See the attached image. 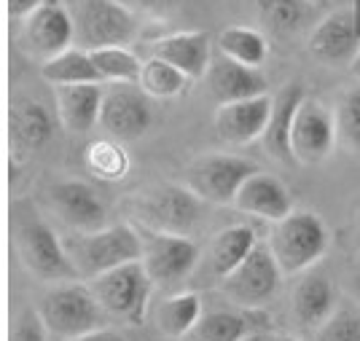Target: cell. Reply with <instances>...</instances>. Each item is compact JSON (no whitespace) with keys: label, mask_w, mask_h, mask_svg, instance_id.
I'll return each instance as SVG.
<instances>
[{"label":"cell","mask_w":360,"mask_h":341,"mask_svg":"<svg viewBox=\"0 0 360 341\" xmlns=\"http://www.w3.org/2000/svg\"><path fill=\"white\" fill-rule=\"evenodd\" d=\"M11 229H14L16 247L38 280L44 282H70L81 280L78 269L73 266L70 255L65 250V242L54 234V229L35 212L30 202H14L11 205Z\"/></svg>","instance_id":"1"},{"label":"cell","mask_w":360,"mask_h":341,"mask_svg":"<svg viewBox=\"0 0 360 341\" xmlns=\"http://www.w3.org/2000/svg\"><path fill=\"white\" fill-rule=\"evenodd\" d=\"M41 320L46 330L57 339L75 341L91 330L108 328V311L97 301L89 282L70 280L51 285L41 298Z\"/></svg>","instance_id":"2"},{"label":"cell","mask_w":360,"mask_h":341,"mask_svg":"<svg viewBox=\"0 0 360 341\" xmlns=\"http://www.w3.org/2000/svg\"><path fill=\"white\" fill-rule=\"evenodd\" d=\"M65 250L81 280H94L110 269L143 261V237L129 223H113L100 231L73 234L65 239Z\"/></svg>","instance_id":"3"},{"label":"cell","mask_w":360,"mask_h":341,"mask_svg":"<svg viewBox=\"0 0 360 341\" xmlns=\"http://www.w3.org/2000/svg\"><path fill=\"white\" fill-rule=\"evenodd\" d=\"M202 202L186 183H153L129 196V212L143 229L188 234L202 221Z\"/></svg>","instance_id":"4"},{"label":"cell","mask_w":360,"mask_h":341,"mask_svg":"<svg viewBox=\"0 0 360 341\" xmlns=\"http://www.w3.org/2000/svg\"><path fill=\"white\" fill-rule=\"evenodd\" d=\"M269 247L283 274H301L312 269L328 250V229L320 215L309 210H293L269 231Z\"/></svg>","instance_id":"5"},{"label":"cell","mask_w":360,"mask_h":341,"mask_svg":"<svg viewBox=\"0 0 360 341\" xmlns=\"http://www.w3.org/2000/svg\"><path fill=\"white\" fill-rule=\"evenodd\" d=\"M75 41L94 51L105 46H129L140 32V19L119 0H78L75 6Z\"/></svg>","instance_id":"6"},{"label":"cell","mask_w":360,"mask_h":341,"mask_svg":"<svg viewBox=\"0 0 360 341\" xmlns=\"http://www.w3.org/2000/svg\"><path fill=\"white\" fill-rule=\"evenodd\" d=\"M89 288L94 290L97 301L105 307L108 314L127 320L132 326H140L146 320L153 280L148 277L143 261H132V264L110 269L105 274L89 280Z\"/></svg>","instance_id":"7"},{"label":"cell","mask_w":360,"mask_h":341,"mask_svg":"<svg viewBox=\"0 0 360 341\" xmlns=\"http://www.w3.org/2000/svg\"><path fill=\"white\" fill-rule=\"evenodd\" d=\"M280 282H283V269L277 264L269 242H258L250 255L218 288L231 304L242 309H261L277 296Z\"/></svg>","instance_id":"8"},{"label":"cell","mask_w":360,"mask_h":341,"mask_svg":"<svg viewBox=\"0 0 360 341\" xmlns=\"http://www.w3.org/2000/svg\"><path fill=\"white\" fill-rule=\"evenodd\" d=\"M258 167L250 159L229 153H205L186 167V186L205 202L234 205L242 183L255 175Z\"/></svg>","instance_id":"9"},{"label":"cell","mask_w":360,"mask_h":341,"mask_svg":"<svg viewBox=\"0 0 360 341\" xmlns=\"http://www.w3.org/2000/svg\"><path fill=\"white\" fill-rule=\"evenodd\" d=\"M143 266L153 285H180L194 277L202 252L186 234H165L143 229Z\"/></svg>","instance_id":"10"},{"label":"cell","mask_w":360,"mask_h":341,"mask_svg":"<svg viewBox=\"0 0 360 341\" xmlns=\"http://www.w3.org/2000/svg\"><path fill=\"white\" fill-rule=\"evenodd\" d=\"M153 121L150 97L140 84H110L105 89V103L100 113V127L108 137L119 143H132L148 132Z\"/></svg>","instance_id":"11"},{"label":"cell","mask_w":360,"mask_h":341,"mask_svg":"<svg viewBox=\"0 0 360 341\" xmlns=\"http://www.w3.org/2000/svg\"><path fill=\"white\" fill-rule=\"evenodd\" d=\"M336 116L330 113L323 103H317L312 97H307L301 103L296 121H293V134H290V146L293 156L301 164H320L326 162L336 143Z\"/></svg>","instance_id":"12"},{"label":"cell","mask_w":360,"mask_h":341,"mask_svg":"<svg viewBox=\"0 0 360 341\" xmlns=\"http://www.w3.org/2000/svg\"><path fill=\"white\" fill-rule=\"evenodd\" d=\"M309 54L320 65L328 67H347L355 65L360 57V30L352 8L333 11L320 19L309 35Z\"/></svg>","instance_id":"13"},{"label":"cell","mask_w":360,"mask_h":341,"mask_svg":"<svg viewBox=\"0 0 360 341\" xmlns=\"http://www.w3.org/2000/svg\"><path fill=\"white\" fill-rule=\"evenodd\" d=\"M258 242H261L258 231H255L250 223H237V226L224 229L218 237L212 239L207 252L199 258L194 280L199 285H221L250 255V250H253Z\"/></svg>","instance_id":"14"},{"label":"cell","mask_w":360,"mask_h":341,"mask_svg":"<svg viewBox=\"0 0 360 341\" xmlns=\"http://www.w3.org/2000/svg\"><path fill=\"white\" fill-rule=\"evenodd\" d=\"M46 199L62 221L81 234L105 229V205H103L100 193L84 180H60V183L49 186Z\"/></svg>","instance_id":"15"},{"label":"cell","mask_w":360,"mask_h":341,"mask_svg":"<svg viewBox=\"0 0 360 341\" xmlns=\"http://www.w3.org/2000/svg\"><path fill=\"white\" fill-rule=\"evenodd\" d=\"M75 41V19L62 0H46L25 19V44L32 54L51 60L68 51Z\"/></svg>","instance_id":"16"},{"label":"cell","mask_w":360,"mask_h":341,"mask_svg":"<svg viewBox=\"0 0 360 341\" xmlns=\"http://www.w3.org/2000/svg\"><path fill=\"white\" fill-rule=\"evenodd\" d=\"M271 105L274 97L269 91L258 94L250 100H237V103H226L215 108L212 127L221 140L231 146H248L253 140H261L266 132V124L271 116Z\"/></svg>","instance_id":"17"},{"label":"cell","mask_w":360,"mask_h":341,"mask_svg":"<svg viewBox=\"0 0 360 341\" xmlns=\"http://www.w3.org/2000/svg\"><path fill=\"white\" fill-rule=\"evenodd\" d=\"M293 320L304 330H317L336 311V290L326 271H317L315 266L301 271L299 282L290 296Z\"/></svg>","instance_id":"18"},{"label":"cell","mask_w":360,"mask_h":341,"mask_svg":"<svg viewBox=\"0 0 360 341\" xmlns=\"http://www.w3.org/2000/svg\"><path fill=\"white\" fill-rule=\"evenodd\" d=\"M307 100L304 94V86L290 81L283 89L274 94V105H271V116L269 124H266V132L261 137V146L269 153L274 162L283 164H296V156H293V146H290V134H293V121H296V113H299L301 103Z\"/></svg>","instance_id":"19"},{"label":"cell","mask_w":360,"mask_h":341,"mask_svg":"<svg viewBox=\"0 0 360 341\" xmlns=\"http://www.w3.org/2000/svg\"><path fill=\"white\" fill-rule=\"evenodd\" d=\"M207 89L210 97L218 105L237 103V100H250L258 94H266V78L258 67H248L240 62L229 60L226 54L212 57L210 70H207Z\"/></svg>","instance_id":"20"},{"label":"cell","mask_w":360,"mask_h":341,"mask_svg":"<svg viewBox=\"0 0 360 341\" xmlns=\"http://www.w3.org/2000/svg\"><path fill=\"white\" fill-rule=\"evenodd\" d=\"M150 57L169 62L172 67H178L180 73H186L191 81L205 78L212 62L210 35L202 30H183L165 35V38L150 44Z\"/></svg>","instance_id":"21"},{"label":"cell","mask_w":360,"mask_h":341,"mask_svg":"<svg viewBox=\"0 0 360 341\" xmlns=\"http://www.w3.org/2000/svg\"><path fill=\"white\" fill-rule=\"evenodd\" d=\"M234 207L245 215L277 223L293 212V202H290V193L280 180L258 169L255 175H250L242 183L240 193L234 199Z\"/></svg>","instance_id":"22"},{"label":"cell","mask_w":360,"mask_h":341,"mask_svg":"<svg viewBox=\"0 0 360 341\" xmlns=\"http://www.w3.org/2000/svg\"><path fill=\"white\" fill-rule=\"evenodd\" d=\"M57 116L68 132L84 134L100 124L105 86L103 84H75V86H54Z\"/></svg>","instance_id":"23"},{"label":"cell","mask_w":360,"mask_h":341,"mask_svg":"<svg viewBox=\"0 0 360 341\" xmlns=\"http://www.w3.org/2000/svg\"><path fill=\"white\" fill-rule=\"evenodd\" d=\"M54 137V121L41 103L19 100L11 110V140L22 150H41Z\"/></svg>","instance_id":"24"},{"label":"cell","mask_w":360,"mask_h":341,"mask_svg":"<svg viewBox=\"0 0 360 341\" xmlns=\"http://www.w3.org/2000/svg\"><path fill=\"white\" fill-rule=\"evenodd\" d=\"M156 328L167 339H183L188 333H194V328L202 320V298L196 293H175L165 298L156 307Z\"/></svg>","instance_id":"25"},{"label":"cell","mask_w":360,"mask_h":341,"mask_svg":"<svg viewBox=\"0 0 360 341\" xmlns=\"http://www.w3.org/2000/svg\"><path fill=\"white\" fill-rule=\"evenodd\" d=\"M41 75L51 86H75V84H103V78L97 73L91 54L86 49H68L57 57L46 60L41 65Z\"/></svg>","instance_id":"26"},{"label":"cell","mask_w":360,"mask_h":341,"mask_svg":"<svg viewBox=\"0 0 360 341\" xmlns=\"http://www.w3.org/2000/svg\"><path fill=\"white\" fill-rule=\"evenodd\" d=\"M312 8L307 0H255L258 22L277 35H296L312 19Z\"/></svg>","instance_id":"27"},{"label":"cell","mask_w":360,"mask_h":341,"mask_svg":"<svg viewBox=\"0 0 360 341\" xmlns=\"http://www.w3.org/2000/svg\"><path fill=\"white\" fill-rule=\"evenodd\" d=\"M218 49L229 60L248 67H261L269 57V41L255 27H226L218 35Z\"/></svg>","instance_id":"28"},{"label":"cell","mask_w":360,"mask_h":341,"mask_svg":"<svg viewBox=\"0 0 360 341\" xmlns=\"http://www.w3.org/2000/svg\"><path fill=\"white\" fill-rule=\"evenodd\" d=\"M89 54L103 84H137L140 81L143 62L127 46H105V49H94Z\"/></svg>","instance_id":"29"},{"label":"cell","mask_w":360,"mask_h":341,"mask_svg":"<svg viewBox=\"0 0 360 341\" xmlns=\"http://www.w3.org/2000/svg\"><path fill=\"white\" fill-rule=\"evenodd\" d=\"M191 78L186 73H180L178 67H172L169 62L159 60V57H148L143 62V73H140V89L146 91L148 97L156 100H169V97H178L180 91L186 89Z\"/></svg>","instance_id":"30"},{"label":"cell","mask_w":360,"mask_h":341,"mask_svg":"<svg viewBox=\"0 0 360 341\" xmlns=\"http://www.w3.org/2000/svg\"><path fill=\"white\" fill-rule=\"evenodd\" d=\"M250 328V317L234 309H218L202 314L199 326L194 328L196 341H242Z\"/></svg>","instance_id":"31"},{"label":"cell","mask_w":360,"mask_h":341,"mask_svg":"<svg viewBox=\"0 0 360 341\" xmlns=\"http://www.w3.org/2000/svg\"><path fill=\"white\" fill-rule=\"evenodd\" d=\"M86 164L91 175L103 180H121L129 169V156L119 140H97L86 148Z\"/></svg>","instance_id":"32"},{"label":"cell","mask_w":360,"mask_h":341,"mask_svg":"<svg viewBox=\"0 0 360 341\" xmlns=\"http://www.w3.org/2000/svg\"><path fill=\"white\" fill-rule=\"evenodd\" d=\"M336 129L347 146L360 153V86L342 94L336 105Z\"/></svg>","instance_id":"33"},{"label":"cell","mask_w":360,"mask_h":341,"mask_svg":"<svg viewBox=\"0 0 360 341\" xmlns=\"http://www.w3.org/2000/svg\"><path fill=\"white\" fill-rule=\"evenodd\" d=\"M315 341H360V311H333L328 320L317 328Z\"/></svg>","instance_id":"34"},{"label":"cell","mask_w":360,"mask_h":341,"mask_svg":"<svg viewBox=\"0 0 360 341\" xmlns=\"http://www.w3.org/2000/svg\"><path fill=\"white\" fill-rule=\"evenodd\" d=\"M46 326L41 320V311L35 309H25L19 317H16L14 328L8 333V341H46Z\"/></svg>","instance_id":"35"},{"label":"cell","mask_w":360,"mask_h":341,"mask_svg":"<svg viewBox=\"0 0 360 341\" xmlns=\"http://www.w3.org/2000/svg\"><path fill=\"white\" fill-rule=\"evenodd\" d=\"M124 3L129 11H135L137 16H153V19H162L169 16L178 8L180 0H119Z\"/></svg>","instance_id":"36"},{"label":"cell","mask_w":360,"mask_h":341,"mask_svg":"<svg viewBox=\"0 0 360 341\" xmlns=\"http://www.w3.org/2000/svg\"><path fill=\"white\" fill-rule=\"evenodd\" d=\"M44 3L46 0H8V14L19 16V19H27L35 8H41Z\"/></svg>","instance_id":"37"},{"label":"cell","mask_w":360,"mask_h":341,"mask_svg":"<svg viewBox=\"0 0 360 341\" xmlns=\"http://www.w3.org/2000/svg\"><path fill=\"white\" fill-rule=\"evenodd\" d=\"M75 341H127L121 336L119 330H110V328H100V330H91L86 336H81V339Z\"/></svg>","instance_id":"38"},{"label":"cell","mask_w":360,"mask_h":341,"mask_svg":"<svg viewBox=\"0 0 360 341\" xmlns=\"http://www.w3.org/2000/svg\"><path fill=\"white\" fill-rule=\"evenodd\" d=\"M349 293H352V298L360 304V269L349 277Z\"/></svg>","instance_id":"39"},{"label":"cell","mask_w":360,"mask_h":341,"mask_svg":"<svg viewBox=\"0 0 360 341\" xmlns=\"http://www.w3.org/2000/svg\"><path fill=\"white\" fill-rule=\"evenodd\" d=\"M352 14H355V22H358V30H360V0H352Z\"/></svg>","instance_id":"40"},{"label":"cell","mask_w":360,"mask_h":341,"mask_svg":"<svg viewBox=\"0 0 360 341\" xmlns=\"http://www.w3.org/2000/svg\"><path fill=\"white\" fill-rule=\"evenodd\" d=\"M307 3H309V6H315V8H326L330 0H307Z\"/></svg>","instance_id":"41"},{"label":"cell","mask_w":360,"mask_h":341,"mask_svg":"<svg viewBox=\"0 0 360 341\" xmlns=\"http://www.w3.org/2000/svg\"><path fill=\"white\" fill-rule=\"evenodd\" d=\"M242 341H269L266 336H261V333H250V336H245Z\"/></svg>","instance_id":"42"},{"label":"cell","mask_w":360,"mask_h":341,"mask_svg":"<svg viewBox=\"0 0 360 341\" xmlns=\"http://www.w3.org/2000/svg\"><path fill=\"white\" fill-rule=\"evenodd\" d=\"M355 242H358V247H360V218H358V229H355Z\"/></svg>","instance_id":"43"},{"label":"cell","mask_w":360,"mask_h":341,"mask_svg":"<svg viewBox=\"0 0 360 341\" xmlns=\"http://www.w3.org/2000/svg\"><path fill=\"white\" fill-rule=\"evenodd\" d=\"M274 341H299V339H293V336H277Z\"/></svg>","instance_id":"44"},{"label":"cell","mask_w":360,"mask_h":341,"mask_svg":"<svg viewBox=\"0 0 360 341\" xmlns=\"http://www.w3.org/2000/svg\"><path fill=\"white\" fill-rule=\"evenodd\" d=\"M355 70L360 73V57H358V62H355Z\"/></svg>","instance_id":"45"}]
</instances>
